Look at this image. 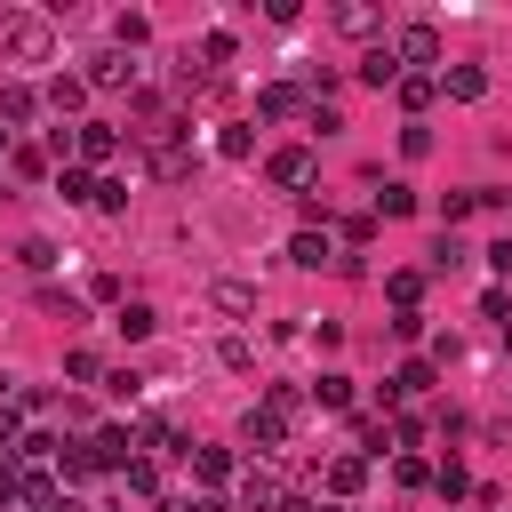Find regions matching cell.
<instances>
[{"mask_svg":"<svg viewBox=\"0 0 512 512\" xmlns=\"http://www.w3.org/2000/svg\"><path fill=\"white\" fill-rule=\"evenodd\" d=\"M208 304L240 320V312H256V288H248V280H216V288H208Z\"/></svg>","mask_w":512,"mask_h":512,"instance_id":"cell-10","label":"cell"},{"mask_svg":"<svg viewBox=\"0 0 512 512\" xmlns=\"http://www.w3.org/2000/svg\"><path fill=\"white\" fill-rule=\"evenodd\" d=\"M360 480H368V464H360V456H336V464H328V488H336V496H352Z\"/></svg>","mask_w":512,"mask_h":512,"instance_id":"cell-17","label":"cell"},{"mask_svg":"<svg viewBox=\"0 0 512 512\" xmlns=\"http://www.w3.org/2000/svg\"><path fill=\"white\" fill-rule=\"evenodd\" d=\"M256 112H264V120H288V112H304V88H288V80H272V88L256 96Z\"/></svg>","mask_w":512,"mask_h":512,"instance_id":"cell-8","label":"cell"},{"mask_svg":"<svg viewBox=\"0 0 512 512\" xmlns=\"http://www.w3.org/2000/svg\"><path fill=\"white\" fill-rule=\"evenodd\" d=\"M16 256H24V272H48V264H56V248H48V240H24Z\"/></svg>","mask_w":512,"mask_h":512,"instance_id":"cell-26","label":"cell"},{"mask_svg":"<svg viewBox=\"0 0 512 512\" xmlns=\"http://www.w3.org/2000/svg\"><path fill=\"white\" fill-rule=\"evenodd\" d=\"M336 32H376V8H360V0H344V8H336Z\"/></svg>","mask_w":512,"mask_h":512,"instance_id":"cell-20","label":"cell"},{"mask_svg":"<svg viewBox=\"0 0 512 512\" xmlns=\"http://www.w3.org/2000/svg\"><path fill=\"white\" fill-rule=\"evenodd\" d=\"M120 80H136L128 48H96V56H88V88H120Z\"/></svg>","mask_w":512,"mask_h":512,"instance_id":"cell-4","label":"cell"},{"mask_svg":"<svg viewBox=\"0 0 512 512\" xmlns=\"http://www.w3.org/2000/svg\"><path fill=\"white\" fill-rule=\"evenodd\" d=\"M392 56H400V64H440V32H432V24H400Z\"/></svg>","mask_w":512,"mask_h":512,"instance_id":"cell-3","label":"cell"},{"mask_svg":"<svg viewBox=\"0 0 512 512\" xmlns=\"http://www.w3.org/2000/svg\"><path fill=\"white\" fill-rule=\"evenodd\" d=\"M72 152H80V160H112V152H120V136H112L104 120H88V128L72 136Z\"/></svg>","mask_w":512,"mask_h":512,"instance_id":"cell-9","label":"cell"},{"mask_svg":"<svg viewBox=\"0 0 512 512\" xmlns=\"http://www.w3.org/2000/svg\"><path fill=\"white\" fill-rule=\"evenodd\" d=\"M0 56H16V64H48V56H56V32H48V16H32V8H8V16H0Z\"/></svg>","mask_w":512,"mask_h":512,"instance_id":"cell-1","label":"cell"},{"mask_svg":"<svg viewBox=\"0 0 512 512\" xmlns=\"http://www.w3.org/2000/svg\"><path fill=\"white\" fill-rule=\"evenodd\" d=\"M288 264H304V272L328 264V240H320V232H296V240H288Z\"/></svg>","mask_w":512,"mask_h":512,"instance_id":"cell-15","label":"cell"},{"mask_svg":"<svg viewBox=\"0 0 512 512\" xmlns=\"http://www.w3.org/2000/svg\"><path fill=\"white\" fill-rule=\"evenodd\" d=\"M0 152H8V128H0Z\"/></svg>","mask_w":512,"mask_h":512,"instance_id":"cell-28","label":"cell"},{"mask_svg":"<svg viewBox=\"0 0 512 512\" xmlns=\"http://www.w3.org/2000/svg\"><path fill=\"white\" fill-rule=\"evenodd\" d=\"M192 464H200V480H232V456H224V448H200Z\"/></svg>","mask_w":512,"mask_h":512,"instance_id":"cell-24","label":"cell"},{"mask_svg":"<svg viewBox=\"0 0 512 512\" xmlns=\"http://www.w3.org/2000/svg\"><path fill=\"white\" fill-rule=\"evenodd\" d=\"M88 456H96V472H104V464H120V472H128V432H120V424H104V432L88 440Z\"/></svg>","mask_w":512,"mask_h":512,"instance_id":"cell-11","label":"cell"},{"mask_svg":"<svg viewBox=\"0 0 512 512\" xmlns=\"http://www.w3.org/2000/svg\"><path fill=\"white\" fill-rule=\"evenodd\" d=\"M488 264H496V272H512V240H496V248H488Z\"/></svg>","mask_w":512,"mask_h":512,"instance_id":"cell-27","label":"cell"},{"mask_svg":"<svg viewBox=\"0 0 512 512\" xmlns=\"http://www.w3.org/2000/svg\"><path fill=\"white\" fill-rule=\"evenodd\" d=\"M240 504H248V512H280V480H272V472H248V480H240Z\"/></svg>","mask_w":512,"mask_h":512,"instance_id":"cell-12","label":"cell"},{"mask_svg":"<svg viewBox=\"0 0 512 512\" xmlns=\"http://www.w3.org/2000/svg\"><path fill=\"white\" fill-rule=\"evenodd\" d=\"M0 120H32V88H0Z\"/></svg>","mask_w":512,"mask_h":512,"instance_id":"cell-22","label":"cell"},{"mask_svg":"<svg viewBox=\"0 0 512 512\" xmlns=\"http://www.w3.org/2000/svg\"><path fill=\"white\" fill-rule=\"evenodd\" d=\"M320 408H352V376H320Z\"/></svg>","mask_w":512,"mask_h":512,"instance_id":"cell-23","label":"cell"},{"mask_svg":"<svg viewBox=\"0 0 512 512\" xmlns=\"http://www.w3.org/2000/svg\"><path fill=\"white\" fill-rule=\"evenodd\" d=\"M376 216H416V192H408V184H384V192H376Z\"/></svg>","mask_w":512,"mask_h":512,"instance_id":"cell-18","label":"cell"},{"mask_svg":"<svg viewBox=\"0 0 512 512\" xmlns=\"http://www.w3.org/2000/svg\"><path fill=\"white\" fill-rule=\"evenodd\" d=\"M48 104H56V112H80V104H88V80H56Z\"/></svg>","mask_w":512,"mask_h":512,"instance_id":"cell-21","label":"cell"},{"mask_svg":"<svg viewBox=\"0 0 512 512\" xmlns=\"http://www.w3.org/2000/svg\"><path fill=\"white\" fill-rule=\"evenodd\" d=\"M288 416H296V392L280 384V392H272L264 408H248V424H240V440H248V448H280V440H288Z\"/></svg>","mask_w":512,"mask_h":512,"instance_id":"cell-2","label":"cell"},{"mask_svg":"<svg viewBox=\"0 0 512 512\" xmlns=\"http://www.w3.org/2000/svg\"><path fill=\"white\" fill-rule=\"evenodd\" d=\"M152 328H160L152 304H120V336H152Z\"/></svg>","mask_w":512,"mask_h":512,"instance_id":"cell-19","label":"cell"},{"mask_svg":"<svg viewBox=\"0 0 512 512\" xmlns=\"http://www.w3.org/2000/svg\"><path fill=\"white\" fill-rule=\"evenodd\" d=\"M408 392H432V368H424V360H408V368L384 384V400H408Z\"/></svg>","mask_w":512,"mask_h":512,"instance_id":"cell-14","label":"cell"},{"mask_svg":"<svg viewBox=\"0 0 512 512\" xmlns=\"http://www.w3.org/2000/svg\"><path fill=\"white\" fill-rule=\"evenodd\" d=\"M264 176H272V184H304V176H312V152H304V144H280V152L264 160Z\"/></svg>","mask_w":512,"mask_h":512,"instance_id":"cell-6","label":"cell"},{"mask_svg":"<svg viewBox=\"0 0 512 512\" xmlns=\"http://www.w3.org/2000/svg\"><path fill=\"white\" fill-rule=\"evenodd\" d=\"M96 208H104V216H120V208H128V184H112V176H104V184H96Z\"/></svg>","mask_w":512,"mask_h":512,"instance_id":"cell-25","label":"cell"},{"mask_svg":"<svg viewBox=\"0 0 512 512\" xmlns=\"http://www.w3.org/2000/svg\"><path fill=\"white\" fill-rule=\"evenodd\" d=\"M216 360H224L232 376H248V368H256V344H248V336H224V344H216Z\"/></svg>","mask_w":512,"mask_h":512,"instance_id":"cell-16","label":"cell"},{"mask_svg":"<svg viewBox=\"0 0 512 512\" xmlns=\"http://www.w3.org/2000/svg\"><path fill=\"white\" fill-rule=\"evenodd\" d=\"M400 72H408V64H400V56H392V40H384V48H368V56H360V80H368V88H384V80H392V88H400Z\"/></svg>","mask_w":512,"mask_h":512,"instance_id":"cell-7","label":"cell"},{"mask_svg":"<svg viewBox=\"0 0 512 512\" xmlns=\"http://www.w3.org/2000/svg\"><path fill=\"white\" fill-rule=\"evenodd\" d=\"M440 88H448L456 104H480V96H488V72H480V64H448V72H440Z\"/></svg>","mask_w":512,"mask_h":512,"instance_id":"cell-5","label":"cell"},{"mask_svg":"<svg viewBox=\"0 0 512 512\" xmlns=\"http://www.w3.org/2000/svg\"><path fill=\"white\" fill-rule=\"evenodd\" d=\"M432 96H440V80H432V72H400V104H408V112H424Z\"/></svg>","mask_w":512,"mask_h":512,"instance_id":"cell-13","label":"cell"}]
</instances>
